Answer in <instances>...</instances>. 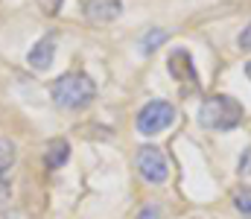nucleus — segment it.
Listing matches in <instances>:
<instances>
[{"mask_svg": "<svg viewBox=\"0 0 251 219\" xmlns=\"http://www.w3.org/2000/svg\"><path fill=\"white\" fill-rule=\"evenodd\" d=\"M35 3L41 6V12H44V15H50V18H53V15H59V9H62L64 0H35Z\"/></svg>", "mask_w": 251, "mask_h": 219, "instance_id": "obj_12", "label": "nucleus"}, {"mask_svg": "<svg viewBox=\"0 0 251 219\" xmlns=\"http://www.w3.org/2000/svg\"><path fill=\"white\" fill-rule=\"evenodd\" d=\"M240 172H251V149L246 152V161H240Z\"/></svg>", "mask_w": 251, "mask_h": 219, "instance_id": "obj_16", "label": "nucleus"}, {"mask_svg": "<svg viewBox=\"0 0 251 219\" xmlns=\"http://www.w3.org/2000/svg\"><path fill=\"white\" fill-rule=\"evenodd\" d=\"M9 193H12V190H9V181H3V178H0V208L9 202Z\"/></svg>", "mask_w": 251, "mask_h": 219, "instance_id": "obj_14", "label": "nucleus"}, {"mask_svg": "<svg viewBox=\"0 0 251 219\" xmlns=\"http://www.w3.org/2000/svg\"><path fill=\"white\" fill-rule=\"evenodd\" d=\"M234 205H237V211H240V214L251 217V187H249V184H246V187H240V190L234 193Z\"/></svg>", "mask_w": 251, "mask_h": 219, "instance_id": "obj_11", "label": "nucleus"}, {"mask_svg": "<svg viewBox=\"0 0 251 219\" xmlns=\"http://www.w3.org/2000/svg\"><path fill=\"white\" fill-rule=\"evenodd\" d=\"M120 12H123L120 0H88L85 3V15L94 24H111V21L120 18Z\"/></svg>", "mask_w": 251, "mask_h": 219, "instance_id": "obj_6", "label": "nucleus"}, {"mask_svg": "<svg viewBox=\"0 0 251 219\" xmlns=\"http://www.w3.org/2000/svg\"><path fill=\"white\" fill-rule=\"evenodd\" d=\"M137 172L149 181V184H164L170 175V164L164 158V152L158 146H140L137 149Z\"/></svg>", "mask_w": 251, "mask_h": 219, "instance_id": "obj_4", "label": "nucleus"}, {"mask_svg": "<svg viewBox=\"0 0 251 219\" xmlns=\"http://www.w3.org/2000/svg\"><path fill=\"white\" fill-rule=\"evenodd\" d=\"M67 158H70V144L59 138V141H53V144L47 146V152H44V161H47V167L50 170H59L67 164Z\"/></svg>", "mask_w": 251, "mask_h": 219, "instance_id": "obj_8", "label": "nucleus"}, {"mask_svg": "<svg viewBox=\"0 0 251 219\" xmlns=\"http://www.w3.org/2000/svg\"><path fill=\"white\" fill-rule=\"evenodd\" d=\"M50 94H53V99H56L59 108L76 111V108H85V105L94 102L97 85H94L91 76H85V73H79V71H70L50 85Z\"/></svg>", "mask_w": 251, "mask_h": 219, "instance_id": "obj_1", "label": "nucleus"}, {"mask_svg": "<svg viewBox=\"0 0 251 219\" xmlns=\"http://www.w3.org/2000/svg\"><path fill=\"white\" fill-rule=\"evenodd\" d=\"M246 76L251 79V62H246Z\"/></svg>", "mask_w": 251, "mask_h": 219, "instance_id": "obj_17", "label": "nucleus"}, {"mask_svg": "<svg viewBox=\"0 0 251 219\" xmlns=\"http://www.w3.org/2000/svg\"><path fill=\"white\" fill-rule=\"evenodd\" d=\"M167 38H170V35H167L164 29H152V32H146V35L140 38V53H152V50H158Z\"/></svg>", "mask_w": 251, "mask_h": 219, "instance_id": "obj_9", "label": "nucleus"}, {"mask_svg": "<svg viewBox=\"0 0 251 219\" xmlns=\"http://www.w3.org/2000/svg\"><path fill=\"white\" fill-rule=\"evenodd\" d=\"M170 73H173V79L181 82L184 91L199 88V73H196V65H193V59H190L187 50H176V53L170 56Z\"/></svg>", "mask_w": 251, "mask_h": 219, "instance_id": "obj_5", "label": "nucleus"}, {"mask_svg": "<svg viewBox=\"0 0 251 219\" xmlns=\"http://www.w3.org/2000/svg\"><path fill=\"white\" fill-rule=\"evenodd\" d=\"M12 164H15V144L9 138H0V175L12 170Z\"/></svg>", "mask_w": 251, "mask_h": 219, "instance_id": "obj_10", "label": "nucleus"}, {"mask_svg": "<svg viewBox=\"0 0 251 219\" xmlns=\"http://www.w3.org/2000/svg\"><path fill=\"white\" fill-rule=\"evenodd\" d=\"M53 53H56V35L53 32H47L32 50H29V56H26V62L35 68V71H47L50 65H53Z\"/></svg>", "mask_w": 251, "mask_h": 219, "instance_id": "obj_7", "label": "nucleus"}, {"mask_svg": "<svg viewBox=\"0 0 251 219\" xmlns=\"http://www.w3.org/2000/svg\"><path fill=\"white\" fill-rule=\"evenodd\" d=\"M173 123H176V108H173L170 102H164V99L146 102V105L137 111V117H134V126H137L140 135H158V132L170 129Z\"/></svg>", "mask_w": 251, "mask_h": 219, "instance_id": "obj_3", "label": "nucleus"}, {"mask_svg": "<svg viewBox=\"0 0 251 219\" xmlns=\"http://www.w3.org/2000/svg\"><path fill=\"white\" fill-rule=\"evenodd\" d=\"M199 120L204 129H213V132H231L243 123V105L234 99V97H225V94H216V97H207L199 108Z\"/></svg>", "mask_w": 251, "mask_h": 219, "instance_id": "obj_2", "label": "nucleus"}, {"mask_svg": "<svg viewBox=\"0 0 251 219\" xmlns=\"http://www.w3.org/2000/svg\"><path fill=\"white\" fill-rule=\"evenodd\" d=\"M240 47L243 50H251V24L243 29V35H240Z\"/></svg>", "mask_w": 251, "mask_h": 219, "instance_id": "obj_13", "label": "nucleus"}, {"mask_svg": "<svg viewBox=\"0 0 251 219\" xmlns=\"http://www.w3.org/2000/svg\"><path fill=\"white\" fill-rule=\"evenodd\" d=\"M140 219H158V208H155V205L143 208V214H140Z\"/></svg>", "mask_w": 251, "mask_h": 219, "instance_id": "obj_15", "label": "nucleus"}]
</instances>
